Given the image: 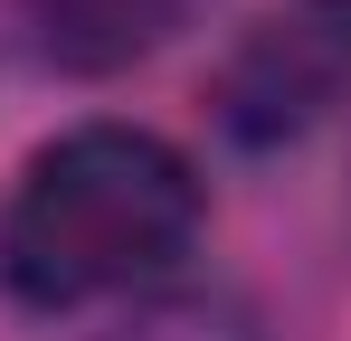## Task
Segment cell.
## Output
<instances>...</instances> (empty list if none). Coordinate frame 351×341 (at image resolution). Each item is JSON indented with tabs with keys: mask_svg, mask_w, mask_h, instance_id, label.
Returning a JSON list of instances; mask_svg holds the SVG:
<instances>
[{
	"mask_svg": "<svg viewBox=\"0 0 351 341\" xmlns=\"http://www.w3.org/2000/svg\"><path fill=\"white\" fill-rule=\"evenodd\" d=\"M351 105V0H266L209 76V114L237 152H285Z\"/></svg>",
	"mask_w": 351,
	"mask_h": 341,
	"instance_id": "cell-2",
	"label": "cell"
},
{
	"mask_svg": "<svg viewBox=\"0 0 351 341\" xmlns=\"http://www.w3.org/2000/svg\"><path fill=\"white\" fill-rule=\"evenodd\" d=\"M190 19V0H19V29L66 76H114Z\"/></svg>",
	"mask_w": 351,
	"mask_h": 341,
	"instance_id": "cell-3",
	"label": "cell"
},
{
	"mask_svg": "<svg viewBox=\"0 0 351 341\" xmlns=\"http://www.w3.org/2000/svg\"><path fill=\"white\" fill-rule=\"evenodd\" d=\"M209 227V180L152 123H66L0 199V284L29 313L133 303L180 275Z\"/></svg>",
	"mask_w": 351,
	"mask_h": 341,
	"instance_id": "cell-1",
	"label": "cell"
},
{
	"mask_svg": "<svg viewBox=\"0 0 351 341\" xmlns=\"http://www.w3.org/2000/svg\"><path fill=\"white\" fill-rule=\"evenodd\" d=\"M95 341H266V323L228 284H180L171 275V284H152V294H133Z\"/></svg>",
	"mask_w": 351,
	"mask_h": 341,
	"instance_id": "cell-4",
	"label": "cell"
}]
</instances>
